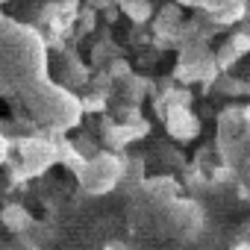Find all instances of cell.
<instances>
[{"label":"cell","instance_id":"6da1fadb","mask_svg":"<svg viewBox=\"0 0 250 250\" xmlns=\"http://www.w3.org/2000/svg\"><path fill=\"white\" fill-rule=\"evenodd\" d=\"M165 124H168L171 136H177V139H191V136L197 133V121H194V115H188L183 106H174V109H168V118H165Z\"/></svg>","mask_w":250,"mask_h":250}]
</instances>
